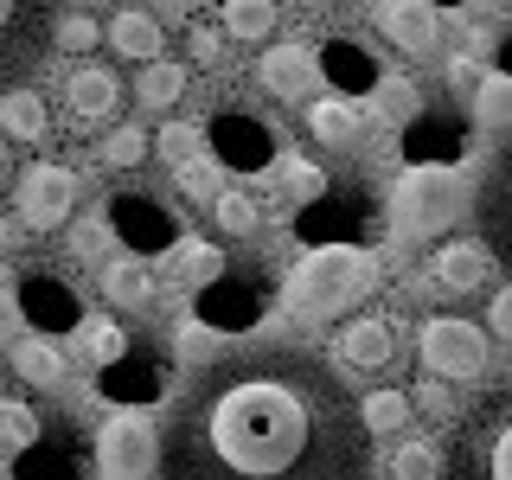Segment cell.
Masks as SVG:
<instances>
[{
    "instance_id": "cell-34",
    "label": "cell",
    "mask_w": 512,
    "mask_h": 480,
    "mask_svg": "<svg viewBox=\"0 0 512 480\" xmlns=\"http://www.w3.org/2000/svg\"><path fill=\"white\" fill-rule=\"evenodd\" d=\"M173 180H180V186L192 192V199H218V167H212L205 154H199V160H186V167L173 173Z\"/></svg>"
},
{
    "instance_id": "cell-38",
    "label": "cell",
    "mask_w": 512,
    "mask_h": 480,
    "mask_svg": "<svg viewBox=\"0 0 512 480\" xmlns=\"http://www.w3.org/2000/svg\"><path fill=\"white\" fill-rule=\"evenodd\" d=\"M71 250L77 256H96V250H103V224H77V231H71Z\"/></svg>"
},
{
    "instance_id": "cell-11",
    "label": "cell",
    "mask_w": 512,
    "mask_h": 480,
    "mask_svg": "<svg viewBox=\"0 0 512 480\" xmlns=\"http://www.w3.org/2000/svg\"><path fill=\"white\" fill-rule=\"evenodd\" d=\"M333 359L346 365V372H384V365L397 359V327L384 314H359V320H346L340 333H333Z\"/></svg>"
},
{
    "instance_id": "cell-41",
    "label": "cell",
    "mask_w": 512,
    "mask_h": 480,
    "mask_svg": "<svg viewBox=\"0 0 512 480\" xmlns=\"http://www.w3.org/2000/svg\"><path fill=\"white\" fill-rule=\"evenodd\" d=\"M13 186V160H7V148H0V192Z\"/></svg>"
},
{
    "instance_id": "cell-16",
    "label": "cell",
    "mask_w": 512,
    "mask_h": 480,
    "mask_svg": "<svg viewBox=\"0 0 512 480\" xmlns=\"http://www.w3.org/2000/svg\"><path fill=\"white\" fill-rule=\"evenodd\" d=\"M109 45H116V58H135V64H154L160 45H167V32H160L154 13L141 7H122L116 20H109Z\"/></svg>"
},
{
    "instance_id": "cell-18",
    "label": "cell",
    "mask_w": 512,
    "mask_h": 480,
    "mask_svg": "<svg viewBox=\"0 0 512 480\" xmlns=\"http://www.w3.org/2000/svg\"><path fill=\"white\" fill-rule=\"evenodd\" d=\"M103 295H109V308H148L154 301V269L148 263H135V256H116V263L103 269Z\"/></svg>"
},
{
    "instance_id": "cell-31",
    "label": "cell",
    "mask_w": 512,
    "mask_h": 480,
    "mask_svg": "<svg viewBox=\"0 0 512 480\" xmlns=\"http://www.w3.org/2000/svg\"><path fill=\"white\" fill-rule=\"evenodd\" d=\"M96 39H103V32H96L90 13H71V20H58V32H52V45H58V52H90Z\"/></svg>"
},
{
    "instance_id": "cell-39",
    "label": "cell",
    "mask_w": 512,
    "mask_h": 480,
    "mask_svg": "<svg viewBox=\"0 0 512 480\" xmlns=\"http://www.w3.org/2000/svg\"><path fill=\"white\" fill-rule=\"evenodd\" d=\"M474 77H480V64H474V58H461V52H455V58H448V90H461V84H474Z\"/></svg>"
},
{
    "instance_id": "cell-23",
    "label": "cell",
    "mask_w": 512,
    "mask_h": 480,
    "mask_svg": "<svg viewBox=\"0 0 512 480\" xmlns=\"http://www.w3.org/2000/svg\"><path fill=\"white\" fill-rule=\"evenodd\" d=\"M212 218H218L224 237H256V224H263L256 199H250V192H237V186H224L218 199H212Z\"/></svg>"
},
{
    "instance_id": "cell-22",
    "label": "cell",
    "mask_w": 512,
    "mask_h": 480,
    "mask_svg": "<svg viewBox=\"0 0 512 480\" xmlns=\"http://www.w3.org/2000/svg\"><path fill=\"white\" fill-rule=\"evenodd\" d=\"M359 423H365V436H397V429L410 423V391H372V397H359Z\"/></svg>"
},
{
    "instance_id": "cell-17",
    "label": "cell",
    "mask_w": 512,
    "mask_h": 480,
    "mask_svg": "<svg viewBox=\"0 0 512 480\" xmlns=\"http://www.w3.org/2000/svg\"><path fill=\"white\" fill-rule=\"evenodd\" d=\"M13 372L26 384H39V391H58L64 384V352L45 340V333H20V340H13Z\"/></svg>"
},
{
    "instance_id": "cell-12",
    "label": "cell",
    "mask_w": 512,
    "mask_h": 480,
    "mask_svg": "<svg viewBox=\"0 0 512 480\" xmlns=\"http://www.w3.org/2000/svg\"><path fill=\"white\" fill-rule=\"evenodd\" d=\"M256 77H263V90L282 96V103H308L314 84H320V58L308 45H269V52L256 58Z\"/></svg>"
},
{
    "instance_id": "cell-28",
    "label": "cell",
    "mask_w": 512,
    "mask_h": 480,
    "mask_svg": "<svg viewBox=\"0 0 512 480\" xmlns=\"http://www.w3.org/2000/svg\"><path fill=\"white\" fill-rule=\"evenodd\" d=\"M474 122H487V128L512 122V77H480L474 84Z\"/></svg>"
},
{
    "instance_id": "cell-42",
    "label": "cell",
    "mask_w": 512,
    "mask_h": 480,
    "mask_svg": "<svg viewBox=\"0 0 512 480\" xmlns=\"http://www.w3.org/2000/svg\"><path fill=\"white\" fill-rule=\"evenodd\" d=\"M7 244H13V231H7V224H0V250H7Z\"/></svg>"
},
{
    "instance_id": "cell-20",
    "label": "cell",
    "mask_w": 512,
    "mask_h": 480,
    "mask_svg": "<svg viewBox=\"0 0 512 480\" xmlns=\"http://www.w3.org/2000/svg\"><path fill=\"white\" fill-rule=\"evenodd\" d=\"M135 96H141V109H173L186 96V64H173V58H154V64H141V77H135Z\"/></svg>"
},
{
    "instance_id": "cell-13",
    "label": "cell",
    "mask_w": 512,
    "mask_h": 480,
    "mask_svg": "<svg viewBox=\"0 0 512 480\" xmlns=\"http://www.w3.org/2000/svg\"><path fill=\"white\" fill-rule=\"evenodd\" d=\"M372 13H378V32L397 45V52H410V58L436 52L442 20H436V7H429V0H378Z\"/></svg>"
},
{
    "instance_id": "cell-33",
    "label": "cell",
    "mask_w": 512,
    "mask_h": 480,
    "mask_svg": "<svg viewBox=\"0 0 512 480\" xmlns=\"http://www.w3.org/2000/svg\"><path fill=\"white\" fill-rule=\"evenodd\" d=\"M186 52H192L199 71H212V64H224V32L218 26H192L186 32Z\"/></svg>"
},
{
    "instance_id": "cell-27",
    "label": "cell",
    "mask_w": 512,
    "mask_h": 480,
    "mask_svg": "<svg viewBox=\"0 0 512 480\" xmlns=\"http://www.w3.org/2000/svg\"><path fill=\"white\" fill-rule=\"evenodd\" d=\"M154 148H160V160H167L173 173H180L186 160H199V154H205V135H199V122H167V128L154 135Z\"/></svg>"
},
{
    "instance_id": "cell-37",
    "label": "cell",
    "mask_w": 512,
    "mask_h": 480,
    "mask_svg": "<svg viewBox=\"0 0 512 480\" xmlns=\"http://www.w3.org/2000/svg\"><path fill=\"white\" fill-rule=\"evenodd\" d=\"M487 327L500 333V340H512V288H500V295H493V308H487Z\"/></svg>"
},
{
    "instance_id": "cell-21",
    "label": "cell",
    "mask_w": 512,
    "mask_h": 480,
    "mask_svg": "<svg viewBox=\"0 0 512 480\" xmlns=\"http://www.w3.org/2000/svg\"><path fill=\"white\" fill-rule=\"evenodd\" d=\"M218 20H224L231 39L256 45V39H269V32H276V0H218Z\"/></svg>"
},
{
    "instance_id": "cell-3",
    "label": "cell",
    "mask_w": 512,
    "mask_h": 480,
    "mask_svg": "<svg viewBox=\"0 0 512 480\" xmlns=\"http://www.w3.org/2000/svg\"><path fill=\"white\" fill-rule=\"evenodd\" d=\"M372 288H378V256H365V250H320V256H308V263L288 269L282 308L314 327V320L352 314Z\"/></svg>"
},
{
    "instance_id": "cell-26",
    "label": "cell",
    "mask_w": 512,
    "mask_h": 480,
    "mask_svg": "<svg viewBox=\"0 0 512 480\" xmlns=\"http://www.w3.org/2000/svg\"><path fill=\"white\" fill-rule=\"evenodd\" d=\"M32 436H39V416H32V404H20V397H0V455H20V448H32Z\"/></svg>"
},
{
    "instance_id": "cell-14",
    "label": "cell",
    "mask_w": 512,
    "mask_h": 480,
    "mask_svg": "<svg viewBox=\"0 0 512 480\" xmlns=\"http://www.w3.org/2000/svg\"><path fill=\"white\" fill-rule=\"evenodd\" d=\"M487 269H493V256L480 244H442L429 256V282H436L442 295H474V288L487 282Z\"/></svg>"
},
{
    "instance_id": "cell-35",
    "label": "cell",
    "mask_w": 512,
    "mask_h": 480,
    "mask_svg": "<svg viewBox=\"0 0 512 480\" xmlns=\"http://www.w3.org/2000/svg\"><path fill=\"white\" fill-rule=\"evenodd\" d=\"M288 192H295V199H314V192H320V167H308V160H288Z\"/></svg>"
},
{
    "instance_id": "cell-4",
    "label": "cell",
    "mask_w": 512,
    "mask_h": 480,
    "mask_svg": "<svg viewBox=\"0 0 512 480\" xmlns=\"http://www.w3.org/2000/svg\"><path fill=\"white\" fill-rule=\"evenodd\" d=\"M474 205V186L455 167H410L391 186V224L397 237H436Z\"/></svg>"
},
{
    "instance_id": "cell-2",
    "label": "cell",
    "mask_w": 512,
    "mask_h": 480,
    "mask_svg": "<svg viewBox=\"0 0 512 480\" xmlns=\"http://www.w3.org/2000/svg\"><path fill=\"white\" fill-rule=\"evenodd\" d=\"M442 480H512V384L480 391L448 423Z\"/></svg>"
},
{
    "instance_id": "cell-7",
    "label": "cell",
    "mask_w": 512,
    "mask_h": 480,
    "mask_svg": "<svg viewBox=\"0 0 512 480\" xmlns=\"http://www.w3.org/2000/svg\"><path fill=\"white\" fill-rule=\"evenodd\" d=\"M474 224H480V250L512 276V135L493 148L487 173L474 186Z\"/></svg>"
},
{
    "instance_id": "cell-40",
    "label": "cell",
    "mask_w": 512,
    "mask_h": 480,
    "mask_svg": "<svg viewBox=\"0 0 512 480\" xmlns=\"http://www.w3.org/2000/svg\"><path fill=\"white\" fill-rule=\"evenodd\" d=\"M13 320H20L13 314V295H0V340H13Z\"/></svg>"
},
{
    "instance_id": "cell-8",
    "label": "cell",
    "mask_w": 512,
    "mask_h": 480,
    "mask_svg": "<svg viewBox=\"0 0 512 480\" xmlns=\"http://www.w3.org/2000/svg\"><path fill=\"white\" fill-rule=\"evenodd\" d=\"M416 352H423V365L436 378H480V372H487V333H480L474 320H461V314L423 320Z\"/></svg>"
},
{
    "instance_id": "cell-5",
    "label": "cell",
    "mask_w": 512,
    "mask_h": 480,
    "mask_svg": "<svg viewBox=\"0 0 512 480\" xmlns=\"http://www.w3.org/2000/svg\"><path fill=\"white\" fill-rule=\"evenodd\" d=\"M58 20H64V0H0V96L20 90L32 64L52 52Z\"/></svg>"
},
{
    "instance_id": "cell-32",
    "label": "cell",
    "mask_w": 512,
    "mask_h": 480,
    "mask_svg": "<svg viewBox=\"0 0 512 480\" xmlns=\"http://www.w3.org/2000/svg\"><path fill=\"white\" fill-rule=\"evenodd\" d=\"M173 276H180V282H212V276H218V250L186 244L180 256H173Z\"/></svg>"
},
{
    "instance_id": "cell-36",
    "label": "cell",
    "mask_w": 512,
    "mask_h": 480,
    "mask_svg": "<svg viewBox=\"0 0 512 480\" xmlns=\"http://www.w3.org/2000/svg\"><path fill=\"white\" fill-rule=\"evenodd\" d=\"M410 404H423L429 416H448V423H455V397H448V391H442V384H423V391H416V397H410Z\"/></svg>"
},
{
    "instance_id": "cell-9",
    "label": "cell",
    "mask_w": 512,
    "mask_h": 480,
    "mask_svg": "<svg viewBox=\"0 0 512 480\" xmlns=\"http://www.w3.org/2000/svg\"><path fill=\"white\" fill-rule=\"evenodd\" d=\"M96 468H103V480L160 474V429L148 416H109V423L96 429Z\"/></svg>"
},
{
    "instance_id": "cell-10",
    "label": "cell",
    "mask_w": 512,
    "mask_h": 480,
    "mask_svg": "<svg viewBox=\"0 0 512 480\" xmlns=\"http://www.w3.org/2000/svg\"><path fill=\"white\" fill-rule=\"evenodd\" d=\"M58 109L77 135H96V128H109L116 109H122V77L109 71V64H77L58 90Z\"/></svg>"
},
{
    "instance_id": "cell-29",
    "label": "cell",
    "mask_w": 512,
    "mask_h": 480,
    "mask_svg": "<svg viewBox=\"0 0 512 480\" xmlns=\"http://www.w3.org/2000/svg\"><path fill=\"white\" fill-rule=\"evenodd\" d=\"M148 160V135L141 128H109L103 135V167H141Z\"/></svg>"
},
{
    "instance_id": "cell-30",
    "label": "cell",
    "mask_w": 512,
    "mask_h": 480,
    "mask_svg": "<svg viewBox=\"0 0 512 480\" xmlns=\"http://www.w3.org/2000/svg\"><path fill=\"white\" fill-rule=\"evenodd\" d=\"M378 109L391 122H416V109H423V90L410 84V77H391V84H378Z\"/></svg>"
},
{
    "instance_id": "cell-24",
    "label": "cell",
    "mask_w": 512,
    "mask_h": 480,
    "mask_svg": "<svg viewBox=\"0 0 512 480\" xmlns=\"http://www.w3.org/2000/svg\"><path fill=\"white\" fill-rule=\"evenodd\" d=\"M391 480H442V448L436 442H397L391 448Z\"/></svg>"
},
{
    "instance_id": "cell-1",
    "label": "cell",
    "mask_w": 512,
    "mask_h": 480,
    "mask_svg": "<svg viewBox=\"0 0 512 480\" xmlns=\"http://www.w3.org/2000/svg\"><path fill=\"white\" fill-rule=\"evenodd\" d=\"M359 397L308 346H237L199 365L160 423L167 480H365Z\"/></svg>"
},
{
    "instance_id": "cell-15",
    "label": "cell",
    "mask_w": 512,
    "mask_h": 480,
    "mask_svg": "<svg viewBox=\"0 0 512 480\" xmlns=\"http://www.w3.org/2000/svg\"><path fill=\"white\" fill-rule=\"evenodd\" d=\"M301 116H308V135L320 141V148H352L359 128H365V109L346 103V96H314Z\"/></svg>"
},
{
    "instance_id": "cell-25",
    "label": "cell",
    "mask_w": 512,
    "mask_h": 480,
    "mask_svg": "<svg viewBox=\"0 0 512 480\" xmlns=\"http://www.w3.org/2000/svg\"><path fill=\"white\" fill-rule=\"evenodd\" d=\"M122 327L116 320H84V327H77V359L84 365H109V359H122Z\"/></svg>"
},
{
    "instance_id": "cell-6",
    "label": "cell",
    "mask_w": 512,
    "mask_h": 480,
    "mask_svg": "<svg viewBox=\"0 0 512 480\" xmlns=\"http://www.w3.org/2000/svg\"><path fill=\"white\" fill-rule=\"evenodd\" d=\"M77 199H84V186H77V173L64 167V160H32V167L13 173V212L32 237H52L71 224Z\"/></svg>"
},
{
    "instance_id": "cell-19",
    "label": "cell",
    "mask_w": 512,
    "mask_h": 480,
    "mask_svg": "<svg viewBox=\"0 0 512 480\" xmlns=\"http://www.w3.org/2000/svg\"><path fill=\"white\" fill-rule=\"evenodd\" d=\"M45 128H52V116H45V96L39 90H7L0 96V135L13 141H45Z\"/></svg>"
}]
</instances>
